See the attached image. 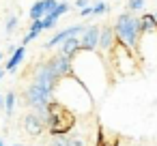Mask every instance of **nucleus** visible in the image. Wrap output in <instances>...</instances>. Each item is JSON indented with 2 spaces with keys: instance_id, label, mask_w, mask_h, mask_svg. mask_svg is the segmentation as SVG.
<instances>
[{
  "instance_id": "26",
  "label": "nucleus",
  "mask_w": 157,
  "mask_h": 146,
  "mask_svg": "<svg viewBox=\"0 0 157 146\" xmlns=\"http://www.w3.org/2000/svg\"><path fill=\"white\" fill-rule=\"evenodd\" d=\"M88 5H90V0H75V7H80V9H84Z\"/></svg>"
},
{
  "instance_id": "19",
  "label": "nucleus",
  "mask_w": 157,
  "mask_h": 146,
  "mask_svg": "<svg viewBox=\"0 0 157 146\" xmlns=\"http://www.w3.org/2000/svg\"><path fill=\"white\" fill-rule=\"evenodd\" d=\"M5 112H7V116H13V112H15V92H7L5 95Z\"/></svg>"
},
{
  "instance_id": "1",
  "label": "nucleus",
  "mask_w": 157,
  "mask_h": 146,
  "mask_svg": "<svg viewBox=\"0 0 157 146\" xmlns=\"http://www.w3.org/2000/svg\"><path fill=\"white\" fill-rule=\"evenodd\" d=\"M73 77L90 92V97H101L110 84L108 67L97 52H78L73 56Z\"/></svg>"
},
{
  "instance_id": "13",
  "label": "nucleus",
  "mask_w": 157,
  "mask_h": 146,
  "mask_svg": "<svg viewBox=\"0 0 157 146\" xmlns=\"http://www.w3.org/2000/svg\"><path fill=\"white\" fill-rule=\"evenodd\" d=\"M56 7H58L56 0H37V2L30 7V20H33V22L43 20V17H45V15H50Z\"/></svg>"
},
{
  "instance_id": "12",
  "label": "nucleus",
  "mask_w": 157,
  "mask_h": 146,
  "mask_svg": "<svg viewBox=\"0 0 157 146\" xmlns=\"http://www.w3.org/2000/svg\"><path fill=\"white\" fill-rule=\"evenodd\" d=\"M82 30H84V26H69V28H65V30H60V32H56L43 47L45 50H52V47H56V45H60V43H65L67 39H71V37H80L82 35Z\"/></svg>"
},
{
  "instance_id": "15",
  "label": "nucleus",
  "mask_w": 157,
  "mask_h": 146,
  "mask_svg": "<svg viewBox=\"0 0 157 146\" xmlns=\"http://www.w3.org/2000/svg\"><path fill=\"white\" fill-rule=\"evenodd\" d=\"M69 11V2H58V7L50 13V15H45L43 20H41V24H43V30H50V28H54L56 26V22H58V17H63L65 13Z\"/></svg>"
},
{
  "instance_id": "11",
  "label": "nucleus",
  "mask_w": 157,
  "mask_h": 146,
  "mask_svg": "<svg viewBox=\"0 0 157 146\" xmlns=\"http://www.w3.org/2000/svg\"><path fill=\"white\" fill-rule=\"evenodd\" d=\"M116 45V37H114V28L112 26H101L99 28V43H97V52L101 54H110Z\"/></svg>"
},
{
  "instance_id": "30",
  "label": "nucleus",
  "mask_w": 157,
  "mask_h": 146,
  "mask_svg": "<svg viewBox=\"0 0 157 146\" xmlns=\"http://www.w3.org/2000/svg\"><path fill=\"white\" fill-rule=\"evenodd\" d=\"M153 17H155V22H157V11H155V13H153Z\"/></svg>"
},
{
  "instance_id": "22",
  "label": "nucleus",
  "mask_w": 157,
  "mask_h": 146,
  "mask_svg": "<svg viewBox=\"0 0 157 146\" xmlns=\"http://www.w3.org/2000/svg\"><path fill=\"white\" fill-rule=\"evenodd\" d=\"M93 7V15H103V13H108V2H101V0H99V2H95V5H90Z\"/></svg>"
},
{
  "instance_id": "24",
  "label": "nucleus",
  "mask_w": 157,
  "mask_h": 146,
  "mask_svg": "<svg viewBox=\"0 0 157 146\" xmlns=\"http://www.w3.org/2000/svg\"><path fill=\"white\" fill-rule=\"evenodd\" d=\"M71 140H69V146H86V142L82 140V137H75V135H69Z\"/></svg>"
},
{
  "instance_id": "3",
  "label": "nucleus",
  "mask_w": 157,
  "mask_h": 146,
  "mask_svg": "<svg viewBox=\"0 0 157 146\" xmlns=\"http://www.w3.org/2000/svg\"><path fill=\"white\" fill-rule=\"evenodd\" d=\"M114 37L121 45H125L127 50H131L136 54L138 50V41H140V35H142V28H140V17L133 15V13H121L114 22Z\"/></svg>"
},
{
  "instance_id": "27",
  "label": "nucleus",
  "mask_w": 157,
  "mask_h": 146,
  "mask_svg": "<svg viewBox=\"0 0 157 146\" xmlns=\"http://www.w3.org/2000/svg\"><path fill=\"white\" fill-rule=\"evenodd\" d=\"M0 110H5V95H0Z\"/></svg>"
},
{
  "instance_id": "20",
  "label": "nucleus",
  "mask_w": 157,
  "mask_h": 146,
  "mask_svg": "<svg viewBox=\"0 0 157 146\" xmlns=\"http://www.w3.org/2000/svg\"><path fill=\"white\" fill-rule=\"evenodd\" d=\"M17 24H20L17 15H9V20H7V24H5V32H7V35H11L13 30H17Z\"/></svg>"
},
{
  "instance_id": "16",
  "label": "nucleus",
  "mask_w": 157,
  "mask_h": 146,
  "mask_svg": "<svg viewBox=\"0 0 157 146\" xmlns=\"http://www.w3.org/2000/svg\"><path fill=\"white\" fill-rule=\"evenodd\" d=\"M24 58H26V47H24V45H20V47H17V50L11 54V58L7 60L5 71H11V73H13V71H15V69H17V67L24 62Z\"/></svg>"
},
{
  "instance_id": "8",
  "label": "nucleus",
  "mask_w": 157,
  "mask_h": 146,
  "mask_svg": "<svg viewBox=\"0 0 157 146\" xmlns=\"http://www.w3.org/2000/svg\"><path fill=\"white\" fill-rule=\"evenodd\" d=\"M24 99H26V103L37 112V110H43V107H48L52 101H54V95L52 92H48V90H43L41 86H37V84H28V88H26V92H24Z\"/></svg>"
},
{
  "instance_id": "25",
  "label": "nucleus",
  "mask_w": 157,
  "mask_h": 146,
  "mask_svg": "<svg viewBox=\"0 0 157 146\" xmlns=\"http://www.w3.org/2000/svg\"><path fill=\"white\" fill-rule=\"evenodd\" d=\"M80 15H82V17H88V15H93V7L88 5V7H84V9H80Z\"/></svg>"
},
{
  "instance_id": "18",
  "label": "nucleus",
  "mask_w": 157,
  "mask_h": 146,
  "mask_svg": "<svg viewBox=\"0 0 157 146\" xmlns=\"http://www.w3.org/2000/svg\"><path fill=\"white\" fill-rule=\"evenodd\" d=\"M140 28H142V32H157V22H155L153 13H144L140 17Z\"/></svg>"
},
{
  "instance_id": "10",
  "label": "nucleus",
  "mask_w": 157,
  "mask_h": 146,
  "mask_svg": "<svg viewBox=\"0 0 157 146\" xmlns=\"http://www.w3.org/2000/svg\"><path fill=\"white\" fill-rule=\"evenodd\" d=\"M71 60H73V58H67V56H63V54H56V56H52V58L48 60V65L52 67V71L56 73V77L63 80V77L73 75V62H71Z\"/></svg>"
},
{
  "instance_id": "4",
  "label": "nucleus",
  "mask_w": 157,
  "mask_h": 146,
  "mask_svg": "<svg viewBox=\"0 0 157 146\" xmlns=\"http://www.w3.org/2000/svg\"><path fill=\"white\" fill-rule=\"evenodd\" d=\"M75 125V114L69 112L65 105L52 101L48 105V120H45V129L50 131L52 137L56 135H69V131Z\"/></svg>"
},
{
  "instance_id": "6",
  "label": "nucleus",
  "mask_w": 157,
  "mask_h": 146,
  "mask_svg": "<svg viewBox=\"0 0 157 146\" xmlns=\"http://www.w3.org/2000/svg\"><path fill=\"white\" fill-rule=\"evenodd\" d=\"M136 56H140L148 67L157 65V32H142L140 35Z\"/></svg>"
},
{
  "instance_id": "29",
  "label": "nucleus",
  "mask_w": 157,
  "mask_h": 146,
  "mask_svg": "<svg viewBox=\"0 0 157 146\" xmlns=\"http://www.w3.org/2000/svg\"><path fill=\"white\" fill-rule=\"evenodd\" d=\"M2 58H5V54H2V52H0V62H2Z\"/></svg>"
},
{
  "instance_id": "14",
  "label": "nucleus",
  "mask_w": 157,
  "mask_h": 146,
  "mask_svg": "<svg viewBox=\"0 0 157 146\" xmlns=\"http://www.w3.org/2000/svg\"><path fill=\"white\" fill-rule=\"evenodd\" d=\"M24 129H26V133H28V135L39 137V135H43L45 125H43V120H41L35 112H30V114H26V116H24Z\"/></svg>"
},
{
  "instance_id": "9",
  "label": "nucleus",
  "mask_w": 157,
  "mask_h": 146,
  "mask_svg": "<svg viewBox=\"0 0 157 146\" xmlns=\"http://www.w3.org/2000/svg\"><path fill=\"white\" fill-rule=\"evenodd\" d=\"M99 28H101V26H97V24H88V26H84L82 35L78 37V39H80V50H82V52H97Z\"/></svg>"
},
{
  "instance_id": "23",
  "label": "nucleus",
  "mask_w": 157,
  "mask_h": 146,
  "mask_svg": "<svg viewBox=\"0 0 157 146\" xmlns=\"http://www.w3.org/2000/svg\"><path fill=\"white\" fill-rule=\"evenodd\" d=\"M127 9H129V13H138L140 9H144V0H129L127 2Z\"/></svg>"
},
{
  "instance_id": "32",
  "label": "nucleus",
  "mask_w": 157,
  "mask_h": 146,
  "mask_svg": "<svg viewBox=\"0 0 157 146\" xmlns=\"http://www.w3.org/2000/svg\"><path fill=\"white\" fill-rule=\"evenodd\" d=\"M11 146H22V144H11Z\"/></svg>"
},
{
  "instance_id": "17",
  "label": "nucleus",
  "mask_w": 157,
  "mask_h": 146,
  "mask_svg": "<svg viewBox=\"0 0 157 146\" xmlns=\"http://www.w3.org/2000/svg\"><path fill=\"white\" fill-rule=\"evenodd\" d=\"M78 52H80V39H78V37H71V39H67L65 43H60V52H58V54H63V56H67V58H73Z\"/></svg>"
},
{
  "instance_id": "21",
  "label": "nucleus",
  "mask_w": 157,
  "mask_h": 146,
  "mask_svg": "<svg viewBox=\"0 0 157 146\" xmlns=\"http://www.w3.org/2000/svg\"><path fill=\"white\" fill-rule=\"evenodd\" d=\"M69 140H71L69 135H56L48 142V146H69Z\"/></svg>"
},
{
  "instance_id": "5",
  "label": "nucleus",
  "mask_w": 157,
  "mask_h": 146,
  "mask_svg": "<svg viewBox=\"0 0 157 146\" xmlns=\"http://www.w3.org/2000/svg\"><path fill=\"white\" fill-rule=\"evenodd\" d=\"M110 65H112V69L118 73V75H131V73H136L138 71V56L131 52V50H127L125 45H121L118 41H116V45H114V50L110 52Z\"/></svg>"
},
{
  "instance_id": "28",
  "label": "nucleus",
  "mask_w": 157,
  "mask_h": 146,
  "mask_svg": "<svg viewBox=\"0 0 157 146\" xmlns=\"http://www.w3.org/2000/svg\"><path fill=\"white\" fill-rule=\"evenodd\" d=\"M5 73H7V71H5V67H0V80L5 77Z\"/></svg>"
},
{
  "instance_id": "7",
  "label": "nucleus",
  "mask_w": 157,
  "mask_h": 146,
  "mask_svg": "<svg viewBox=\"0 0 157 146\" xmlns=\"http://www.w3.org/2000/svg\"><path fill=\"white\" fill-rule=\"evenodd\" d=\"M58 82H60V80L56 77V73L52 71V67L48 65V60H45V62H39V65L33 69V84L41 86L43 90H48V92L54 95Z\"/></svg>"
},
{
  "instance_id": "2",
  "label": "nucleus",
  "mask_w": 157,
  "mask_h": 146,
  "mask_svg": "<svg viewBox=\"0 0 157 146\" xmlns=\"http://www.w3.org/2000/svg\"><path fill=\"white\" fill-rule=\"evenodd\" d=\"M54 101L65 105L69 112L73 114H88L95 105V99L90 97V92L73 77H63L58 84H56V90H54Z\"/></svg>"
},
{
  "instance_id": "31",
  "label": "nucleus",
  "mask_w": 157,
  "mask_h": 146,
  "mask_svg": "<svg viewBox=\"0 0 157 146\" xmlns=\"http://www.w3.org/2000/svg\"><path fill=\"white\" fill-rule=\"evenodd\" d=\"M0 146H5V142H2V140H0Z\"/></svg>"
}]
</instances>
